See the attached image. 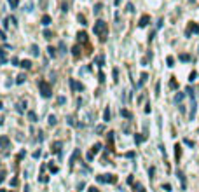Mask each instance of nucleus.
I'll return each instance as SVG.
<instances>
[{"instance_id":"obj_11","label":"nucleus","mask_w":199,"mask_h":192,"mask_svg":"<svg viewBox=\"0 0 199 192\" xmlns=\"http://www.w3.org/2000/svg\"><path fill=\"white\" fill-rule=\"evenodd\" d=\"M79 154H80V150H79V149H75V150H73V154H72V157H70V164H73V163H75V159L79 157Z\"/></svg>"},{"instance_id":"obj_26","label":"nucleus","mask_w":199,"mask_h":192,"mask_svg":"<svg viewBox=\"0 0 199 192\" xmlns=\"http://www.w3.org/2000/svg\"><path fill=\"white\" fill-rule=\"evenodd\" d=\"M166 63H168V66H173V65H175V59H173L171 56H168L166 58Z\"/></svg>"},{"instance_id":"obj_14","label":"nucleus","mask_w":199,"mask_h":192,"mask_svg":"<svg viewBox=\"0 0 199 192\" xmlns=\"http://www.w3.org/2000/svg\"><path fill=\"white\" fill-rule=\"evenodd\" d=\"M26 80V77H25V73H19L18 77H16V84H23Z\"/></svg>"},{"instance_id":"obj_51","label":"nucleus","mask_w":199,"mask_h":192,"mask_svg":"<svg viewBox=\"0 0 199 192\" xmlns=\"http://www.w3.org/2000/svg\"><path fill=\"white\" fill-rule=\"evenodd\" d=\"M25 192H28V187H25Z\"/></svg>"},{"instance_id":"obj_31","label":"nucleus","mask_w":199,"mask_h":192,"mask_svg":"<svg viewBox=\"0 0 199 192\" xmlns=\"http://www.w3.org/2000/svg\"><path fill=\"white\" fill-rule=\"evenodd\" d=\"M182 98H184V94H182V93H178L177 96H175V101L178 103V101H182Z\"/></svg>"},{"instance_id":"obj_52","label":"nucleus","mask_w":199,"mask_h":192,"mask_svg":"<svg viewBox=\"0 0 199 192\" xmlns=\"http://www.w3.org/2000/svg\"><path fill=\"white\" fill-rule=\"evenodd\" d=\"M2 108H4V105H2V103H0V110H2Z\"/></svg>"},{"instance_id":"obj_42","label":"nucleus","mask_w":199,"mask_h":192,"mask_svg":"<svg viewBox=\"0 0 199 192\" xmlns=\"http://www.w3.org/2000/svg\"><path fill=\"white\" fill-rule=\"evenodd\" d=\"M163 189H164V190H168V192H171V185L166 184V185H163Z\"/></svg>"},{"instance_id":"obj_21","label":"nucleus","mask_w":199,"mask_h":192,"mask_svg":"<svg viewBox=\"0 0 199 192\" xmlns=\"http://www.w3.org/2000/svg\"><path fill=\"white\" fill-rule=\"evenodd\" d=\"M103 121H110V110L105 108V112H103Z\"/></svg>"},{"instance_id":"obj_5","label":"nucleus","mask_w":199,"mask_h":192,"mask_svg":"<svg viewBox=\"0 0 199 192\" xmlns=\"http://www.w3.org/2000/svg\"><path fill=\"white\" fill-rule=\"evenodd\" d=\"M70 86H72V89H77V91H84V86H82V84H79V82H75L73 79H70Z\"/></svg>"},{"instance_id":"obj_44","label":"nucleus","mask_w":199,"mask_h":192,"mask_svg":"<svg viewBox=\"0 0 199 192\" xmlns=\"http://www.w3.org/2000/svg\"><path fill=\"white\" fill-rule=\"evenodd\" d=\"M177 82H175V80H171V82H170V87H173V89H177Z\"/></svg>"},{"instance_id":"obj_1","label":"nucleus","mask_w":199,"mask_h":192,"mask_svg":"<svg viewBox=\"0 0 199 192\" xmlns=\"http://www.w3.org/2000/svg\"><path fill=\"white\" fill-rule=\"evenodd\" d=\"M107 23L105 21H101V19H98V21L94 23V28H93V32H94V35H98V37H101V40H105V33H107Z\"/></svg>"},{"instance_id":"obj_12","label":"nucleus","mask_w":199,"mask_h":192,"mask_svg":"<svg viewBox=\"0 0 199 192\" xmlns=\"http://www.w3.org/2000/svg\"><path fill=\"white\" fill-rule=\"evenodd\" d=\"M145 138H147V136H145V135H135V143H136V145H138V143L145 142Z\"/></svg>"},{"instance_id":"obj_39","label":"nucleus","mask_w":199,"mask_h":192,"mask_svg":"<svg viewBox=\"0 0 199 192\" xmlns=\"http://www.w3.org/2000/svg\"><path fill=\"white\" fill-rule=\"evenodd\" d=\"M39 180H40L42 184H47V182H49V178H47V177H40V178H39Z\"/></svg>"},{"instance_id":"obj_40","label":"nucleus","mask_w":199,"mask_h":192,"mask_svg":"<svg viewBox=\"0 0 199 192\" xmlns=\"http://www.w3.org/2000/svg\"><path fill=\"white\" fill-rule=\"evenodd\" d=\"M196 75H197V73H196V72H192L191 77H189V80H191V82H192V80H196Z\"/></svg>"},{"instance_id":"obj_8","label":"nucleus","mask_w":199,"mask_h":192,"mask_svg":"<svg viewBox=\"0 0 199 192\" xmlns=\"http://www.w3.org/2000/svg\"><path fill=\"white\" fill-rule=\"evenodd\" d=\"M19 66H21V68H26V70H28V68H32V61H30V59H23L21 63H19Z\"/></svg>"},{"instance_id":"obj_43","label":"nucleus","mask_w":199,"mask_h":192,"mask_svg":"<svg viewBox=\"0 0 199 192\" xmlns=\"http://www.w3.org/2000/svg\"><path fill=\"white\" fill-rule=\"evenodd\" d=\"M135 187H136V189H138V192H145V189H143V187H142V185H140V184H136Z\"/></svg>"},{"instance_id":"obj_23","label":"nucleus","mask_w":199,"mask_h":192,"mask_svg":"<svg viewBox=\"0 0 199 192\" xmlns=\"http://www.w3.org/2000/svg\"><path fill=\"white\" fill-rule=\"evenodd\" d=\"M0 63H5V51L0 49Z\"/></svg>"},{"instance_id":"obj_35","label":"nucleus","mask_w":199,"mask_h":192,"mask_svg":"<svg viewBox=\"0 0 199 192\" xmlns=\"http://www.w3.org/2000/svg\"><path fill=\"white\" fill-rule=\"evenodd\" d=\"M9 4H11V7H18V0H9Z\"/></svg>"},{"instance_id":"obj_17","label":"nucleus","mask_w":199,"mask_h":192,"mask_svg":"<svg viewBox=\"0 0 199 192\" xmlns=\"http://www.w3.org/2000/svg\"><path fill=\"white\" fill-rule=\"evenodd\" d=\"M94 61H96V63H98L100 66H103V63H105V58H103L101 54H100V56H96V58H94Z\"/></svg>"},{"instance_id":"obj_45","label":"nucleus","mask_w":199,"mask_h":192,"mask_svg":"<svg viewBox=\"0 0 199 192\" xmlns=\"http://www.w3.org/2000/svg\"><path fill=\"white\" fill-rule=\"evenodd\" d=\"M100 11H101V4H98V5H96V7H94V12H96V14H98Z\"/></svg>"},{"instance_id":"obj_41","label":"nucleus","mask_w":199,"mask_h":192,"mask_svg":"<svg viewBox=\"0 0 199 192\" xmlns=\"http://www.w3.org/2000/svg\"><path fill=\"white\" fill-rule=\"evenodd\" d=\"M65 101H66L65 100V96H59V98H58V103H59V105H63Z\"/></svg>"},{"instance_id":"obj_9","label":"nucleus","mask_w":199,"mask_h":192,"mask_svg":"<svg viewBox=\"0 0 199 192\" xmlns=\"http://www.w3.org/2000/svg\"><path fill=\"white\" fill-rule=\"evenodd\" d=\"M40 23H42L44 26H49V25H51V16H47V14H46V16H42Z\"/></svg>"},{"instance_id":"obj_30","label":"nucleus","mask_w":199,"mask_h":192,"mask_svg":"<svg viewBox=\"0 0 199 192\" xmlns=\"http://www.w3.org/2000/svg\"><path fill=\"white\" fill-rule=\"evenodd\" d=\"M72 51H73V56H75V58H79V54H80V52H79V45H75V47H73Z\"/></svg>"},{"instance_id":"obj_33","label":"nucleus","mask_w":199,"mask_h":192,"mask_svg":"<svg viewBox=\"0 0 199 192\" xmlns=\"http://www.w3.org/2000/svg\"><path fill=\"white\" fill-rule=\"evenodd\" d=\"M23 107H26V103H19V105H18V112H19V114L23 112Z\"/></svg>"},{"instance_id":"obj_53","label":"nucleus","mask_w":199,"mask_h":192,"mask_svg":"<svg viewBox=\"0 0 199 192\" xmlns=\"http://www.w3.org/2000/svg\"><path fill=\"white\" fill-rule=\"evenodd\" d=\"M0 192H7V190H4V189H0Z\"/></svg>"},{"instance_id":"obj_25","label":"nucleus","mask_w":199,"mask_h":192,"mask_svg":"<svg viewBox=\"0 0 199 192\" xmlns=\"http://www.w3.org/2000/svg\"><path fill=\"white\" fill-rule=\"evenodd\" d=\"M66 121H68V124H70V126H77V124H75V119H73L72 115H68V117H66Z\"/></svg>"},{"instance_id":"obj_37","label":"nucleus","mask_w":199,"mask_h":192,"mask_svg":"<svg viewBox=\"0 0 199 192\" xmlns=\"http://www.w3.org/2000/svg\"><path fill=\"white\" fill-rule=\"evenodd\" d=\"M175 149H177V150H175V156H177V159H178V157H180V145H177Z\"/></svg>"},{"instance_id":"obj_10","label":"nucleus","mask_w":199,"mask_h":192,"mask_svg":"<svg viewBox=\"0 0 199 192\" xmlns=\"http://www.w3.org/2000/svg\"><path fill=\"white\" fill-rule=\"evenodd\" d=\"M147 79H149V75H147V73L143 72V73H142V77H140V82H138V87H142V86L145 84V82H147Z\"/></svg>"},{"instance_id":"obj_28","label":"nucleus","mask_w":199,"mask_h":192,"mask_svg":"<svg viewBox=\"0 0 199 192\" xmlns=\"http://www.w3.org/2000/svg\"><path fill=\"white\" fill-rule=\"evenodd\" d=\"M124 157H126V159H133V157H135V152H133V150H131V152H126Z\"/></svg>"},{"instance_id":"obj_18","label":"nucleus","mask_w":199,"mask_h":192,"mask_svg":"<svg viewBox=\"0 0 199 192\" xmlns=\"http://www.w3.org/2000/svg\"><path fill=\"white\" fill-rule=\"evenodd\" d=\"M47 54H49L51 58H54V56H56V49H54L52 45H49V47H47Z\"/></svg>"},{"instance_id":"obj_46","label":"nucleus","mask_w":199,"mask_h":192,"mask_svg":"<svg viewBox=\"0 0 199 192\" xmlns=\"http://www.w3.org/2000/svg\"><path fill=\"white\" fill-rule=\"evenodd\" d=\"M11 185H12V187H16V185H18V178H12V180H11Z\"/></svg>"},{"instance_id":"obj_7","label":"nucleus","mask_w":199,"mask_h":192,"mask_svg":"<svg viewBox=\"0 0 199 192\" xmlns=\"http://www.w3.org/2000/svg\"><path fill=\"white\" fill-rule=\"evenodd\" d=\"M11 140H9V136H0V147H7Z\"/></svg>"},{"instance_id":"obj_4","label":"nucleus","mask_w":199,"mask_h":192,"mask_svg":"<svg viewBox=\"0 0 199 192\" xmlns=\"http://www.w3.org/2000/svg\"><path fill=\"white\" fill-rule=\"evenodd\" d=\"M149 21H150V18L147 14L142 16V18H140V23H138V26H140V28H145V26L149 25Z\"/></svg>"},{"instance_id":"obj_6","label":"nucleus","mask_w":199,"mask_h":192,"mask_svg":"<svg viewBox=\"0 0 199 192\" xmlns=\"http://www.w3.org/2000/svg\"><path fill=\"white\" fill-rule=\"evenodd\" d=\"M61 147H63L61 142H54L52 143V152H54V154H59V152H61Z\"/></svg>"},{"instance_id":"obj_27","label":"nucleus","mask_w":199,"mask_h":192,"mask_svg":"<svg viewBox=\"0 0 199 192\" xmlns=\"http://www.w3.org/2000/svg\"><path fill=\"white\" fill-rule=\"evenodd\" d=\"M51 37H52V33H51L49 30H44V39H47V40H49Z\"/></svg>"},{"instance_id":"obj_22","label":"nucleus","mask_w":199,"mask_h":192,"mask_svg":"<svg viewBox=\"0 0 199 192\" xmlns=\"http://www.w3.org/2000/svg\"><path fill=\"white\" fill-rule=\"evenodd\" d=\"M28 119L32 122H37V115H35V112H28Z\"/></svg>"},{"instance_id":"obj_19","label":"nucleus","mask_w":199,"mask_h":192,"mask_svg":"<svg viewBox=\"0 0 199 192\" xmlns=\"http://www.w3.org/2000/svg\"><path fill=\"white\" fill-rule=\"evenodd\" d=\"M121 115H122V117H126V119H131V112L126 110V108H122V110H121Z\"/></svg>"},{"instance_id":"obj_49","label":"nucleus","mask_w":199,"mask_h":192,"mask_svg":"<svg viewBox=\"0 0 199 192\" xmlns=\"http://www.w3.org/2000/svg\"><path fill=\"white\" fill-rule=\"evenodd\" d=\"M19 63V59H18V58H12V65H18ZM18 66H19V65H18Z\"/></svg>"},{"instance_id":"obj_15","label":"nucleus","mask_w":199,"mask_h":192,"mask_svg":"<svg viewBox=\"0 0 199 192\" xmlns=\"http://www.w3.org/2000/svg\"><path fill=\"white\" fill-rule=\"evenodd\" d=\"M47 122H49V126H56V115H49L47 117Z\"/></svg>"},{"instance_id":"obj_3","label":"nucleus","mask_w":199,"mask_h":192,"mask_svg":"<svg viewBox=\"0 0 199 192\" xmlns=\"http://www.w3.org/2000/svg\"><path fill=\"white\" fill-rule=\"evenodd\" d=\"M96 180H98L100 184H115L117 177L115 175H100V177H96Z\"/></svg>"},{"instance_id":"obj_48","label":"nucleus","mask_w":199,"mask_h":192,"mask_svg":"<svg viewBox=\"0 0 199 192\" xmlns=\"http://www.w3.org/2000/svg\"><path fill=\"white\" fill-rule=\"evenodd\" d=\"M128 11H129V12H133V11H135V9H133V4H128Z\"/></svg>"},{"instance_id":"obj_36","label":"nucleus","mask_w":199,"mask_h":192,"mask_svg":"<svg viewBox=\"0 0 199 192\" xmlns=\"http://www.w3.org/2000/svg\"><path fill=\"white\" fill-rule=\"evenodd\" d=\"M117 77H119V70L114 68V80H115V82H117Z\"/></svg>"},{"instance_id":"obj_47","label":"nucleus","mask_w":199,"mask_h":192,"mask_svg":"<svg viewBox=\"0 0 199 192\" xmlns=\"http://www.w3.org/2000/svg\"><path fill=\"white\" fill-rule=\"evenodd\" d=\"M87 192H100V190L96 189V187H89V190H87Z\"/></svg>"},{"instance_id":"obj_2","label":"nucleus","mask_w":199,"mask_h":192,"mask_svg":"<svg viewBox=\"0 0 199 192\" xmlns=\"http://www.w3.org/2000/svg\"><path fill=\"white\" fill-rule=\"evenodd\" d=\"M39 89H40V94L44 98H49L51 96V86L46 80H39Z\"/></svg>"},{"instance_id":"obj_34","label":"nucleus","mask_w":199,"mask_h":192,"mask_svg":"<svg viewBox=\"0 0 199 192\" xmlns=\"http://www.w3.org/2000/svg\"><path fill=\"white\" fill-rule=\"evenodd\" d=\"M105 131V126H96V133H103Z\"/></svg>"},{"instance_id":"obj_24","label":"nucleus","mask_w":199,"mask_h":192,"mask_svg":"<svg viewBox=\"0 0 199 192\" xmlns=\"http://www.w3.org/2000/svg\"><path fill=\"white\" fill-rule=\"evenodd\" d=\"M79 40H80V42H86V40H87V35H86L84 32H82V33H79Z\"/></svg>"},{"instance_id":"obj_38","label":"nucleus","mask_w":199,"mask_h":192,"mask_svg":"<svg viewBox=\"0 0 199 192\" xmlns=\"http://www.w3.org/2000/svg\"><path fill=\"white\" fill-rule=\"evenodd\" d=\"M79 21H80V25H86V18H84V16H80V14H79Z\"/></svg>"},{"instance_id":"obj_29","label":"nucleus","mask_w":199,"mask_h":192,"mask_svg":"<svg viewBox=\"0 0 199 192\" xmlns=\"http://www.w3.org/2000/svg\"><path fill=\"white\" fill-rule=\"evenodd\" d=\"M180 59H182V61H189L191 56H189V54H180Z\"/></svg>"},{"instance_id":"obj_50","label":"nucleus","mask_w":199,"mask_h":192,"mask_svg":"<svg viewBox=\"0 0 199 192\" xmlns=\"http://www.w3.org/2000/svg\"><path fill=\"white\" fill-rule=\"evenodd\" d=\"M0 39H2V40H5V33H4V32H0Z\"/></svg>"},{"instance_id":"obj_20","label":"nucleus","mask_w":199,"mask_h":192,"mask_svg":"<svg viewBox=\"0 0 199 192\" xmlns=\"http://www.w3.org/2000/svg\"><path fill=\"white\" fill-rule=\"evenodd\" d=\"M191 32H194V33H197V32H199V26H197V25H194V23H192L191 26H189V33H191Z\"/></svg>"},{"instance_id":"obj_32","label":"nucleus","mask_w":199,"mask_h":192,"mask_svg":"<svg viewBox=\"0 0 199 192\" xmlns=\"http://www.w3.org/2000/svg\"><path fill=\"white\" fill-rule=\"evenodd\" d=\"M40 156H42V152H40V150H35V152H33V159H39Z\"/></svg>"},{"instance_id":"obj_16","label":"nucleus","mask_w":199,"mask_h":192,"mask_svg":"<svg viewBox=\"0 0 199 192\" xmlns=\"http://www.w3.org/2000/svg\"><path fill=\"white\" fill-rule=\"evenodd\" d=\"M100 150H101V143H94V145H93V149H91V152H93V154H98Z\"/></svg>"},{"instance_id":"obj_13","label":"nucleus","mask_w":199,"mask_h":192,"mask_svg":"<svg viewBox=\"0 0 199 192\" xmlns=\"http://www.w3.org/2000/svg\"><path fill=\"white\" fill-rule=\"evenodd\" d=\"M30 51H32V54H33V56H39V52H40V49H39V45H37V44H33V45L30 47Z\"/></svg>"}]
</instances>
